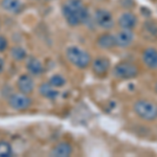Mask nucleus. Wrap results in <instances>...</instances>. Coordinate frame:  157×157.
<instances>
[{
  "label": "nucleus",
  "mask_w": 157,
  "mask_h": 157,
  "mask_svg": "<svg viewBox=\"0 0 157 157\" xmlns=\"http://www.w3.org/2000/svg\"><path fill=\"white\" fill-rule=\"evenodd\" d=\"M62 14L70 26H78L89 21L90 14L83 0H67L62 6Z\"/></svg>",
  "instance_id": "1"
},
{
  "label": "nucleus",
  "mask_w": 157,
  "mask_h": 157,
  "mask_svg": "<svg viewBox=\"0 0 157 157\" xmlns=\"http://www.w3.org/2000/svg\"><path fill=\"white\" fill-rule=\"evenodd\" d=\"M133 111L140 120L153 121L157 120V104L153 101L140 98L133 104Z\"/></svg>",
  "instance_id": "2"
},
{
  "label": "nucleus",
  "mask_w": 157,
  "mask_h": 157,
  "mask_svg": "<svg viewBox=\"0 0 157 157\" xmlns=\"http://www.w3.org/2000/svg\"><path fill=\"white\" fill-rule=\"evenodd\" d=\"M66 58L73 66L85 69L91 64V57L86 50L82 49L81 47L72 45L67 47L66 49Z\"/></svg>",
  "instance_id": "3"
},
{
  "label": "nucleus",
  "mask_w": 157,
  "mask_h": 157,
  "mask_svg": "<svg viewBox=\"0 0 157 157\" xmlns=\"http://www.w3.org/2000/svg\"><path fill=\"white\" fill-rule=\"evenodd\" d=\"M113 77L120 80H131L139 75V68L131 62H120L113 67Z\"/></svg>",
  "instance_id": "4"
},
{
  "label": "nucleus",
  "mask_w": 157,
  "mask_h": 157,
  "mask_svg": "<svg viewBox=\"0 0 157 157\" xmlns=\"http://www.w3.org/2000/svg\"><path fill=\"white\" fill-rule=\"evenodd\" d=\"M94 23L103 29H112L115 25L113 15L106 9H98L94 12Z\"/></svg>",
  "instance_id": "5"
},
{
  "label": "nucleus",
  "mask_w": 157,
  "mask_h": 157,
  "mask_svg": "<svg viewBox=\"0 0 157 157\" xmlns=\"http://www.w3.org/2000/svg\"><path fill=\"white\" fill-rule=\"evenodd\" d=\"M9 105L14 110L23 111L32 106V100L24 93H14L9 97Z\"/></svg>",
  "instance_id": "6"
},
{
  "label": "nucleus",
  "mask_w": 157,
  "mask_h": 157,
  "mask_svg": "<svg viewBox=\"0 0 157 157\" xmlns=\"http://www.w3.org/2000/svg\"><path fill=\"white\" fill-rule=\"evenodd\" d=\"M116 47L120 48H128L133 44L135 40V34L132 29H121L114 35Z\"/></svg>",
  "instance_id": "7"
},
{
  "label": "nucleus",
  "mask_w": 157,
  "mask_h": 157,
  "mask_svg": "<svg viewBox=\"0 0 157 157\" xmlns=\"http://www.w3.org/2000/svg\"><path fill=\"white\" fill-rule=\"evenodd\" d=\"M117 24L120 25L121 29L133 30L138 24V18L132 12H125L120 16Z\"/></svg>",
  "instance_id": "8"
},
{
  "label": "nucleus",
  "mask_w": 157,
  "mask_h": 157,
  "mask_svg": "<svg viewBox=\"0 0 157 157\" xmlns=\"http://www.w3.org/2000/svg\"><path fill=\"white\" fill-rule=\"evenodd\" d=\"M141 60L149 69H157V49L153 46L147 47L141 54Z\"/></svg>",
  "instance_id": "9"
},
{
  "label": "nucleus",
  "mask_w": 157,
  "mask_h": 157,
  "mask_svg": "<svg viewBox=\"0 0 157 157\" xmlns=\"http://www.w3.org/2000/svg\"><path fill=\"white\" fill-rule=\"evenodd\" d=\"M111 62L106 57H98L92 61V71L98 77L106 75L110 69Z\"/></svg>",
  "instance_id": "10"
},
{
  "label": "nucleus",
  "mask_w": 157,
  "mask_h": 157,
  "mask_svg": "<svg viewBox=\"0 0 157 157\" xmlns=\"http://www.w3.org/2000/svg\"><path fill=\"white\" fill-rule=\"evenodd\" d=\"M17 87H18V90L21 93H24V94L32 93L35 87L33 78L29 75H20L18 81H17Z\"/></svg>",
  "instance_id": "11"
},
{
  "label": "nucleus",
  "mask_w": 157,
  "mask_h": 157,
  "mask_svg": "<svg viewBox=\"0 0 157 157\" xmlns=\"http://www.w3.org/2000/svg\"><path fill=\"white\" fill-rule=\"evenodd\" d=\"M97 45L102 49L114 48V47H116L114 35L109 34V33H104V34L100 35L97 39Z\"/></svg>",
  "instance_id": "12"
},
{
  "label": "nucleus",
  "mask_w": 157,
  "mask_h": 157,
  "mask_svg": "<svg viewBox=\"0 0 157 157\" xmlns=\"http://www.w3.org/2000/svg\"><path fill=\"white\" fill-rule=\"evenodd\" d=\"M1 6L4 11L13 14H18L23 10V3L20 0H2Z\"/></svg>",
  "instance_id": "13"
},
{
  "label": "nucleus",
  "mask_w": 157,
  "mask_h": 157,
  "mask_svg": "<svg viewBox=\"0 0 157 157\" xmlns=\"http://www.w3.org/2000/svg\"><path fill=\"white\" fill-rule=\"evenodd\" d=\"M72 154V147L68 143H60L54 148L52 155L55 157H67Z\"/></svg>",
  "instance_id": "14"
},
{
  "label": "nucleus",
  "mask_w": 157,
  "mask_h": 157,
  "mask_svg": "<svg viewBox=\"0 0 157 157\" xmlns=\"http://www.w3.org/2000/svg\"><path fill=\"white\" fill-rule=\"evenodd\" d=\"M39 93L42 97H44L45 98H48V100H56L59 97V91L55 89L54 86L50 85L49 83H45V84L40 85Z\"/></svg>",
  "instance_id": "15"
},
{
  "label": "nucleus",
  "mask_w": 157,
  "mask_h": 157,
  "mask_svg": "<svg viewBox=\"0 0 157 157\" xmlns=\"http://www.w3.org/2000/svg\"><path fill=\"white\" fill-rule=\"evenodd\" d=\"M26 68H27V70H29V72L33 75H40L44 71L43 64L41 63V61L38 60L37 58H30V59L27 61Z\"/></svg>",
  "instance_id": "16"
},
{
  "label": "nucleus",
  "mask_w": 157,
  "mask_h": 157,
  "mask_svg": "<svg viewBox=\"0 0 157 157\" xmlns=\"http://www.w3.org/2000/svg\"><path fill=\"white\" fill-rule=\"evenodd\" d=\"M26 50L22 46H15L11 50V56L15 61H22L26 58Z\"/></svg>",
  "instance_id": "17"
},
{
  "label": "nucleus",
  "mask_w": 157,
  "mask_h": 157,
  "mask_svg": "<svg viewBox=\"0 0 157 157\" xmlns=\"http://www.w3.org/2000/svg\"><path fill=\"white\" fill-rule=\"evenodd\" d=\"M49 84L52 85L55 88H61L66 84V80L63 75H55L49 78Z\"/></svg>",
  "instance_id": "18"
},
{
  "label": "nucleus",
  "mask_w": 157,
  "mask_h": 157,
  "mask_svg": "<svg viewBox=\"0 0 157 157\" xmlns=\"http://www.w3.org/2000/svg\"><path fill=\"white\" fill-rule=\"evenodd\" d=\"M13 154V148L6 141H0V157H10Z\"/></svg>",
  "instance_id": "19"
},
{
  "label": "nucleus",
  "mask_w": 157,
  "mask_h": 157,
  "mask_svg": "<svg viewBox=\"0 0 157 157\" xmlns=\"http://www.w3.org/2000/svg\"><path fill=\"white\" fill-rule=\"evenodd\" d=\"M145 29L148 33H150L152 36L157 35V25L154 24L153 22H146V23H145Z\"/></svg>",
  "instance_id": "20"
},
{
  "label": "nucleus",
  "mask_w": 157,
  "mask_h": 157,
  "mask_svg": "<svg viewBox=\"0 0 157 157\" xmlns=\"http://www.w3.org/2000/svg\"><path fill=\"white\" fill-rule=\"evenodd\" d=\"M7 48V40L4 37L0 36V52H4Z\"/></svg>",
  "instance_id": "21"
},
{
  "label": "nucleus",
  "mask_w": 157,
  "mask_h": 157,
  "mask_svg": "<svg viewBox=\"0 0 157 157\" xmlns=\"http://www.w3.org/2000/svg\"><path fill=\"white\" fill-rule=\"evenodd\" d=\"M3 68H4V61L2 58H0V72H2Z\"/></svg>",
  "instance_id": "22"
},
{
  "label": "nucleus",
  "mask_w": 157,
  "mask_h": 157,
  "mask_svg": "<svg viewBox=\"0 0 157 157\" xmlns=\"http://www.w3.org/2000/svg\"><path fill=\"white\" fill-rule=\"evenodd\" d=\"M154 89H155V92H156V94H157V81H156V83H155V86H154Z\"/></svg>",
  "instance_id": "23"
},
{
  "label": "nucleus",
  "mask_w": 157,
  "mask_h": 157,
  "mask_svg": "<svg viewBox=\"0 0 157 157\" xmlns=\"http://www.w3.org/2000/svg\"><path fill=\"white\" fill-rule=\"evenodd\" d=\"M150 1H156V0H150Z\"/></svg>",
  "instance_id": "24"
}]
</instances>
